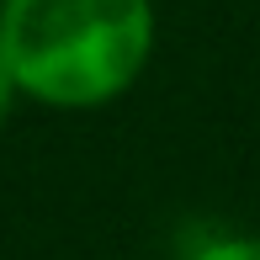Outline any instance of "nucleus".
Returning <instances> with one entry per match:
<instances>
[{
    "instance_id": "f257e3e1",
    "label": "nucleus",
    "mask_w": 260,
    "mask_h": 260,
    "mask_svg": "<svg viewBox=\"0 0 260 260\" xmlns=\"http://www.w3.org/2000/svg\"><path fill=\"white\" fill-rule=\"evenodd\" d=\"M154 48L149 0H6L0 58L16 90L48 106H101L122 96Z\"/></svg>"
},
{
    "instance_id": "f03ea898",
    "label": "nucleus",
    "mask_w": 260,
    "mask_h": 260,
    "mask_svg": "<svg viewBox=\"0 0 260 260\" xmlns=\"http://www.w3.org/2000/svg\"><path fill=\"white\" fill-rule=\"evenodd\" d=\"M186 260H260V239L255 234H212Z\"/></svg>"
},
{
    "instance_id": "7ed1b4c3",
    "label": "nucleus",
    "mask_w": 260,
    "mask_h": 260,
    "mask_svg": "<svg viewBox=\"0 0 260 260\" xmlns=\"http://www.w3.org/2000/svg\"><path fill=\"white\" fill-rule=\"evenodd\" d=\"M11 96H16V80H11L6 58H0V122H6V112H11Z\"/></svg>"
}]
</instances>
